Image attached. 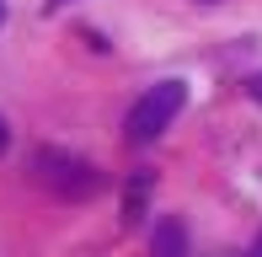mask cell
<instances>
[{"mask_svg": "<svg viewBox=\"0 0 262 257\" xmlns=\"http://www.w3.org/2000/svg\"><path fill=\"white\" fill-rule=\"evenodd\" d=\"M32 177H38L49 193L70 198V204H80V198H97V193L107 188V177L91 166V161L70 156V150H54V145L32 150Z\"/></svg>", "mask_w": 262, "mask_h": 257, "instance_id": "6da1fadb", "label": "cell"}, {"mask_svg": "<svg viewBox=\"0 0 262 257\" xmlns=\"http://www.w3.org/2000/svg\"><path fill=\"white\" fill-rule=\"evenodd\" d=\"M182 102H187V86H182V80H161V86H150L145 97L128 108L123 139H128V145H150V139H161L166 128H171V118L182 113Z\"/></svg>", "mask_w": 262, "mask_h": 257, "instance_id": "7a4b0ae2", "label": "cell"}, {"mask_svg": "<svg viewBox=\"0 0 262 257\" xmlns=\"http://www.w3.org/2000/svg\"><path fill=\"white\" fill-rule=\"evenodd\" d=\"M150 257H187V225L177 215L156 220V230H150Z\"/></svg>", "mask_w": 262, "mask_h": 257, "instance_id": "3957f363", "label": "cell"}, {"mask_svg": "<svg viewBox=\"0 0 262 257\" xmlns=\"http://www.w3.org/2000/svg\"><path fill=\"white\" fill-rule=\"evenodd\" d=\"M150 193H156V172H134L123 182V225H139L150 209Z\"/></svg>", "mask_w": 262, "mask_h": 257, "instance_id": "277c9868", "label": "cell"}, {"mask_svg": "<svg viewBox=\"0 0 262 257\" xmlns=\"http://www.w3.org/2000/svg\"><path fill=\"white\" fill-rule=\"evenodd\" d=\"M246 97H252V102H257V108H262V70H257V75H252V80H246Z\"/></svg>", "mask_w": 262, "mask_h": 257, "instance_id": "5b68a950", "label": "cell"}, {"mask_svg": "<svg viewBox=\"0 0 262 257\" xmlns=\"http://www.w3.org/2000/svg\"><path fill=\"white\" fill-rule=\"evenodd\" d=\"M11 145V128H6V118H0V150H6Z\"/></svg>", "mask_w": 262, "mask_h": 257, "instance_id": "8992f818", "label": "cell"}, {"mask_svg": "<svg viewBox=\"0 0 262 257\" xmlns=\"http://www.w3.org/2000/svg\"><path fill=\"white\" fill-rule=\"evenodd\" d=\"M0 27H6V6H0Z\"/></svg>", "mask_w": 262, "mask_h": 257, "instance_id": "52a82bcc", "label": "cell"}]
</instances>
